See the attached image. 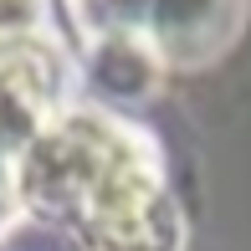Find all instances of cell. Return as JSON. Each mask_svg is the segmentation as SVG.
Returning a JSON list of instances; mask_svg holds the SVG:
<instances>
[{"instance_id": "cell-2", "label": "cell", "mask_w": 251, "mask_h": 251, "mask_svg": "<svg viewBox=\"0 0 251 251\" xmlns=\"http://www.w3.org/2000/svg\"><path fill=\"white\" fill-rule=\"evenodd\" d=\"M87 36H133L154 62H205L236 36L241 0H72Z\"/></svg>"}, {"instance_id": "cell-1", "label": "cell", "mask_w": 251, "mask_h": 251, "mask_svg": "<svg viewBox=\"0 0 251 251\" xmlns=\"http://www.w3.org/2000/svg\"><path fill=\"white\" fill-rule=\"evenodd\" d=\"M21 210L72 231L82 251H175L159 149L102 108H72L21 159Z\"/></svg>"}, {"instance_id": "cell-3", "label": "cell", "mask_w": 251, "mask_h": 251, "mask_svg": "<svg viewBox=\"0 0 251 251\" xmlns=\"http://www.w3.org/2000/svg\"><path fill=\"white\" fill-rule=\"evenodd\" d=\"M51 26V0H0V47L47 36Z\"/></svg>"}]
</instances>
